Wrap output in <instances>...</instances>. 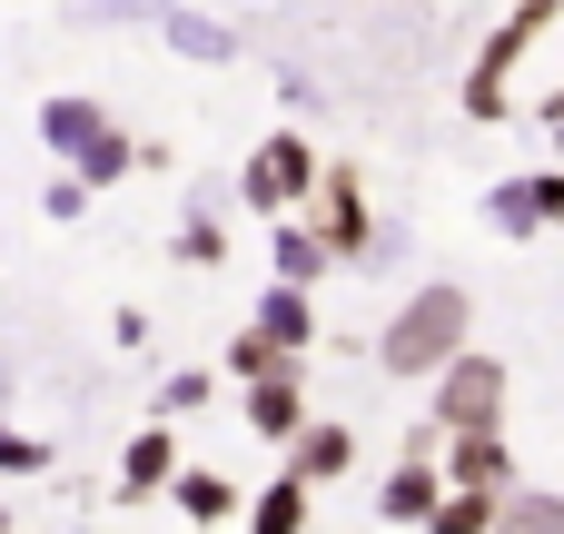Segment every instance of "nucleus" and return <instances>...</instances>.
<instances>
[{
	"label": "nucleus",
	"mask_w": 564,
	"mask_h": 534,
	"mask_svg": "<svg viewBox=\"0 0 564 534\" xmlns=\"http://www.w3.org/2000/svg\"><path fill=\"white\" fill-rule=\"evenodd\" d=\"M456 337H466V297H456V287H436V297H416V307L397 317V337H387V367H397V377H416V367H436Z\"/></svg>",
	"instance_id": "obj_1"
},
{
	"label": "nucleus",
	"mask_w": 564,
	"mask_h": 534,
	"mask_svg": "<svg viewBox=\"0 0 564 534\" xmlns=\"http://www.w3.org/2000/svg\"><path fill=\"white\" fill-rule=\"evenodd\" d=\"M446 416H456V426H486V416H496V367H456Z\"/></svg>",
	"instance_id": "obj_2"
},
{
	"label": "nucleus",
	"mask_w": 564,
	"mask_h": 534,
	"mask_svg": "<svg viewBox=\"0 0 564 534\" xmlns=\"http://www.w3.org/2000/svg\"><path fill=\"white\" fill-rule=\"evenodd\" d=\"M297 178H307V159H297V149L278 139V159H258V198H288Z\"/></svg>",
	"instance_id": "obj_3"
},
{
	"label": "nucleus",
	"mask_w": 564,
	"mask_h": 534,
	"mask_svg": "<svg viewBox=\"0 0 564 534\" xmlns=\"http://www.w3.org/2000/svg\"><path fill=\"white\" fill-rule=\"evenodd\" d=\"M50 139H59V149H99V119H89V109H69V99H59V109H50Z\"/></svg>",
	"instance_id": "obj_4"
},
{
	"label": "nucleus",
	"mask_w": 564,
	"mask_h": 534,
	"mask_svg": "<svg viewBox=\"0 0 564 534\" xmlns=\"http://www.w3.org/2000/svg\"><path fill=\"white\" fill-rule=\"evenodd\" d=\"M159 476H169V446H159V436H149V446H139V456H129V486H159Z\"/></svg>",
	"instance_id": "obj_5"
},
{
	"label": "nucleus",
	"mask_w": 564,
	"mask_h": 534,
	"mask_svg": "<svg viewBox=\"0 0 564 534\" xmlns=\"http://www.w3.org/2000/svg\"><path fill=\"white\" fill-rule=\"evenodd\" d=\"M456 476H466V486H486V476H496V446H486V436H466V456H456Z\"/></svg>",
	"instance_id": "obj_6"
},
{
	"label": "nucleus",
	"mask_w": 564,
	"mask_h": 534,
	"mask_svg": "<svg viewBox=\"0 0 564 534\" xmlns=\"http://www.w3.org/2000/svg\"><path fill=\"white\" fill-rule=\"evenodd\" d=\"M516 525H564V495H525V505H516Z\"/></svg>",
	"instance_id": "obj_7"
}]
</instances>
